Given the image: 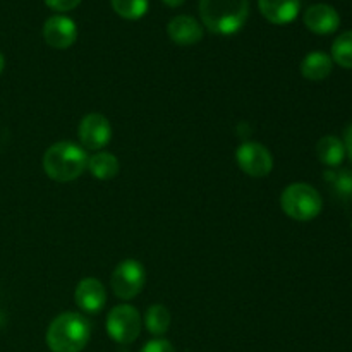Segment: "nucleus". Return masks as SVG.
<instances>
[{"instance_id":"obj_1","label":"nucleus","mask_w":352,"mask_h":352,"mask_svg":"<svg viewBox=\"0 0 352 352\" xmlns=\"http://www.w3.org/2000/svg\"><path fill=\"white\" fill-rule=\"evenodd\" d=\"M199 16L212 33L234 34L246 24L250 0H199Z\"/></svg>"},{"instance_id":"obj_2","label":"nucleus","mask_w":352,"mask_h":352,"mask_svg":"<svg viewBox=\"0 0 352 352\" xmlns=\"http://www.w3.org/2000/svg\"><path fill=\"white\" fill-rule=\"evenodd\" d=\"M91 325L79 313H60L47 330V346L52 352H81L88 346Z\"/></svg>"},{"instance_id":"obj_3","label":"nucleus","mask_w":352,"mask_h":352,"mask_svg":"<svg viewBox=\"0 0 352 352\" xmlns=\"http://www.w3.org/2000/svg\"><path fill=\"white\" fill-rule=\"evenodd\" d=\"M43 168L52 181H76L88 168V155L79 144L71 141H58L45 151Z\"/></svg>"},{"instance_id":"obj_4","label":"nucleus","mask_w":352,"mask_h":352,"mask_svg":"<svg viewBox=\"0 0 352 352\" xmlns=\"http://www.w3.org/2000/svg\"><path fill=\"white\" fill-rule=\"evenodd\" d=\"M280 208L289 219L298 220V222H309L322 213L323 199L313 186L296 182L282 191Z\"/></svg>"},{"instance_id":"obj_5","label":"nucleus","mask_w":352,"mask_h":352,"mask_svg":"<svg viewBox=\"0 0 352 352\" xmlns=\"http://www.w3.org/2000/svg\"><path fill=\"white\" fill-rule=\"evenodd\" d=\"M141 325L140 311L131 305L116 306L107 316V332L110 339L122 346L134 342L140 337Z\"/></svg>"},{"instance_id":"obj_6","label":"nucleus","mask_w":352,"mask_h":352,"mask_svg":"<svg viewBox=\"0 0 352 352\" xmlns=\"http://www.w3.org/2000/svg\"><path fill=\"white\" fill-rule=\"evenodd\" d=\"M110 284H112L117 298L129 301L143 291L144 284H146V272L140 261L127 258L116 267Z\"/></svg>"},{"instance_id":"obj_7","label":"nucleus","mask_w":352,"mask_h":352,"mask_svg":"<svg viewBox=\"0 0 352 352\" xmlns=\"http://www.w3.org/2000/svg\"><path fill=\"white\" fill-rule=\"evenodd\" d=\"M236 160L241 170L250 177H267L274 168V157L268 148L261 143H254V141L243 143L237 148Z\"/></svg>"},{"instance_id":"obj_8","label":"nucleus","mask_w":352,"mask_h":352,"mask_svg":"<svg viewBox=\"0 0 352 352\" xmlns=\"http://www.w3.org/2000/svg\"><path fill=\"white\" fill-rule=\"evenodd\" d=\"M78 134L85 150L102 151L112 140V127L109 119L102 113H88L79 122Z\"/></svg>"},{"instance_id":"obj_9","label":"nucleus","mask_w":352,"mask_h":352,"mask_svg":"<svg viewBox=\"0 0 352 352\" xmlns=\"http://www.w3.org/2000/svg\"><path fill=\"white\" fill-rule=\"evenodd\" d=\"M43 38L47 45L57 50H65L72 47L78 40V26L74 21L67 16H52L48 17L43 26Z\"/></svg>"},{"instance_id":"obj_10","label":"nucleus","mask_w":352,"mask_h":352,"mask_svg":"<svg viewBox=\"0 0 352 352\" xmlns=\"http://www.w3.org/2000/svg\"><path fill=\"white\" fill-rule=\"evenodd\" d=\"M74 301L81 311L89 313V315H96V313L102 311L107 302L105 285L98 278H82L78 284V287H76Z\"/></svg>"},{"instance_id":"obj_11","label":"nucleus","mask_w":352,"mask_h":352,"mask_svg":"<svg viewBox=\"0 0 352 352\" xmlns=\"http://www.w3.org/2000/svg\"><path fill=\"white\" fill-rule=\"evenodd\" d=\"M305 24L316 34H330L339 30L340 16L329 3H315L305 12Z\"/></svg>"},{"instance_id":"obj_12","label":"nucleus","mask_w":352,"mask_h":352,"mask_svg":"<svg viewBox=\"0 0 352 352\" xmlns=\"http://www.w3.org/2000/svg\"><path fill=\"white\" fill-rule=\"evenodd\" d=\"M168 38L174 43L188 47V45H196L203 38V28L192 16H175L167 26Z\"/></svg>"},{"instance_id":"obj_13","label":"nucleus","mask_w":352,"mask_h":352,"mask_svg":"<svg viewBox=\"0 0 352 352\" xmlns=\"http://www.w3.org/2000/svg\"><path fill=\"white\" fill-rule=\"evenodd\" d=\"M261 14L272 24H289L298 17L301 0H258Z\"/></svg>"},{"instance_id":"obj_14","label":"nucleus","mask_w":352,"mask_h":352,"mask_svg":"<svg viewBox=\"0 0 352 352\" xmlns=\"http://www.w3.org/2000/svg\"><path fill=\"white\" fill-rule=\"evenodd\" d=\"M333 60L325 52H309L301 62V74L308 81H323L332 74Z\"/></svg>"},{"instance_id":"obj_15","label":"nucleus","mask_w":352,"mask_h":352,"mask_svg":"<svg viewBox=\"0 0 352 352\" xmlns=\"http://www.w3.org/2000/svg\"><path fill=\"white\" fill-rule=\"evenodd\" d=\"M316 155L320 162L329 168L340 167V164L346 158V146L342 141L336 136H323L316 143Z\"/></svg>"},{"instance_id":"obj_16","label":"nucleus","mask_w":352,"mask_h":352,"mask_svg":"<svg viewBox=\"0 0 352 352\" xmlns=\"http://www.w3.org/2000/svg\"><path fill=\"white\" fill-rule=\"evenodd\" d=\"M88 170L98 181H110V179L117 177L120 164L116 155L109 153V151H96L93 157L88 158Z\"/></svg>"},{"instance_id":"obj_17","label":"nucleus","mask_w":352,"mask_h":352,"mask_svg":"<svg viewBox=\"0 0 352 352\" xmlns=\"http://www.w3.org/2000/svg\"><path fill=\"white\" fill-rule=\"evenodd\" d=\"M170 311L164 305L150 306L146 315H144V327H146V330L151 336H164L170 329Z\"/></svg>"},{"instance_id":"obj_18","label":"nucleus","mask_w":352,"mask_h":352,"mask_svg":"<svg viewBox=\"0 0 352 352\" xmlns=\"http://www.w3.org/2000/svg\"><path fill=\"white\" fill-rule=\"evenodd\" d=\"M332 60L344 69H352V30L336 38L332 45Z\"/></svg>"},{"instance_id":"obj_19","label":"nucleus","mask_w":352,"mask_h":352,"mask_svg":"<svg viewBox=\"0 0 352 352\" xmlns=\"http://www.w3.org/2000/svg\"><path fill=\"white\" fill-rule=\"evenodd\" d=\"M112 7L124 19L136 21L148 12V0H112Z\"/></svg>"},{"instance_id":"obj_20","label":"nucleus","mask_w":352,"mask_h":352,"mask_svg":"<svg viewBox=\"0 0 352 352\" xmlns=\"http://www.w3.org/2000/svg\"><path fill=\"white\" fill-rule=\"evenodd\" d=\"M325 181L336 189L337 195L344 196H352V172L351 170H336V168H330L325 172Z\"/></svg>"},{"instance_id":"obj_21","label":"nucleus","mask_w":352,"mask_h":352,"mask_svg":"<svg viewBox=\"0 0 352 352\" xmlns=\"http://www.w3.org/2000/svg\"><path fill=\"white\" fill-rule=\"evenodd\" d=\"M140 352H175L174 346L165 339H153L143 346Z\"/></svg>"},{"instance_id":"obj_22","label":"nucleus","mask_w":352,"mask_h":352,"mask_svg":"<svg viewBox=\"0 0 352 352\" xmlns=\"http://www.w3.org/2000/svg\"><path fill=\"white\" fill-rule=\"evenodd\" d=\"M45 3L57 12H67V10L76 9L81 0H45Z\"/></svg>"},{"instance_id":"obj_23","label":"nucleus","mask_w":352,"mask_h":352,"mask_svg":"<svg viewBox=\"0 0 352 352\" xmlns=\"http://www.w3.org/2000/svg\"><path fill=\"white\" fill-rule=\"evenodd\" d=\"M342 143H344V146H346V153L349 155V158L352 160V122L346 127V131H344Z\"/></svg>"},{"instance_id":"obj_24","label":"nucleus","mask_w":352,"mask_h":352,"mask_svg":"<svg viewBox=\"0 0 352 352\" xmlns=\"http://www.w3.org/2000/svg\"><path fill=\"white\" fill-rule=\"evenodd\" d=\"M168 7H179L186 2V0H164Z\"/></svg>"},{"instance_id":"obj_25","label":"nucleus","mask_w":352,"mask_h":352,"mask_svg":"<svg viewBox=\"0 0 352 352\" xmlns=\"http://www.w3.org/2000/svg\"><path fill=\"white\" fill-rule=\"evenodd\" d=\"M3 67H6V58H3V55H2V52H0V74H2V71H3Z\"/></svg>"}]
</instances>
